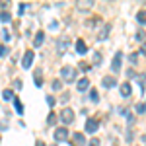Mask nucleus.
Returning a JSON list of instances; mask_svg holds the SVG:
<instances>
[{"label":"nucleus","instance_id":"10","mask_svg":"<svg viewBox=\"0 0 146 146\" xmlns=\"http://www.w3.org/2000/svg\"><path fill=\"white\" fill-rule=\"evenodd\" d=\"M119 92H121V96H123V98H129V96H131V84H129V82H125V84H121V88H119Z\"/></svg>","mask_w":146,"mask_h":146},{"label":"nucleus","instance_id":"3","mask_svg":"<svg viewBox=\"0 0 146 146\" xmlns=\"http://www.w3.org/2000/svg\"><path fill=\"white\" fill-rule=\"evenodd\" d=\"M68 138V129L66 127H58L55 129V140L56 142H62V140H66Z\"/></svg>","mask_w":146,"mask_h":146},{"label":"nucleus","instance_id":"38","mask_svg":"<svg viewBox=\"0 0 146 146\" xmlns=\"http://www.w3.org/2000/svg\"><path fill=\"white\" fill-rule=\"evenodd\" d=\"M35 146H45V142H41V140H39V142H37Z\"/></svg>","mask_w":146,"mask_h":146},{"label":"nucleus","instance_id":"35","mask_svg":"<svg viewBox=\"0 0 146 146\" xmlns=\"http://www.w3.org/2000/svg\"><path fill=\"white\" fill-rule=\"evenodd\" d=\"M136 58H138L136 55H129V60H131V62H136Z\"/></svg>","mask_w":146,"mask_h":146},{"label":"nucleus","instance_id":"4","mask_svg":"<svg viewBox=\"0 0 146 146\" xmlns=\"http://www.w3.org/2000/svg\"><path fill=\"white\" fill-rule=\"evenodd\" d=\"M60 119H62V123L64 125H68V123H72L74 121V111L72 109H62V113H60Z\"/></svg>","mask_w":146,"mask_h":146},{"label":"nucleus","instance_id":"37","mask_svg":"<svg viewBox=\"0 0 146 146\" xmlns=\"http://www.w3.org/2000/svg\"><path fill=\"white\" fill-rule=\"evenodd\" d=\"M140 53H142V55H146V41L142 43V49H140Z\"/></svg>","mask_w":146,"mask_h":146},{"label":"nucleus","instance_id":"33","mask_svg":"<svg viewBox=\"0 0 146 146\" xmlns=\"http://www.w3.org/2000/svg\"><path fill=\"white\" fill-rule=\"evenodd\" d=\"M80 68H82V70H86V72H88V70H90V64H86V62H80Z\"/></svg>","mask_w":146,"mask_h":146},{"label":"nucleus","instance_id":"12","mask_svg":"<svg viewBox=\"0 0 146 146\" xmlns=\"http://www.w3.org/2000/svg\"><path fill=\"white\" fill-rule=\"evenodd\" d=\"M72 140H74L76 144H86V136L82 135V133H74V135H72Z\"/></svg>","mask_w":146,"mask_h":146},{"label":"nucleus","instance_id":"31","mask_svg":"<svg viewBox=\"0 0 146 146\" xmlns=\"http://www.w3.org/2000/svg\"><path fill=\"white\" fill-rule=\"evenodd\" d=\"M88 144H90V146H100V140H98V138H92Z\"/></svg>","mask_w":146,"mask_h":146},{"label":"nucleus","instance_id":"39","mask_svg":"<svg viewBox=\"0 0 146 146\" xmlns=\"http://www.w3.org/2000/svg\"><path fill=\"white\" fill-rule=\"evenodd\" d=\"M53 146H56V144H53Z\"/></svg>","mask_w":146,"mask_h":146},{"label":"nucleus","instance_id":"30","mask_svg":"<svg viewBox=\"0 0 146 146\" xmlns=\"http://www.w3.org/2000/svg\"><path fill=\"white\" fill-rule=\"evenodd\" d=\"M47 103L53 107V105H55V98H53V96H47Z\"/></svg>","mask_w":146,"mask_h":146},{"label":"nucleus","instance_id":"1","mask_svg":"<svg viewBox=\"0 0 146 146\" xmlns=\"http://www.w3.org/2000/svg\"><path fill=\"white\" fill-rule=\"evenodd\" d=\"M60 76H62L64 82L70 84V82H74V78H76V70H74L72 66H62L60 68Z\"/></svg>","mask_w":146,"mask_h":146},{"label":"nucleus","instance_id":"9","mask_svg":"<svg viewBox=\"0 0 146 146\" xmlns=\"http://www.w3.org/2000/svg\"><path fill=\"white\" fill-rule=\"evenodd\" d=\"M76 51H78V55H84V53L88 51V47H86V41H84V39H78V41H76Z\"/></svg>","mask_w":146,"mask_h":146},{"label":"nucleus","instance_id":"29","mask_svg":"<svg viewBox=\"0 0 146 146\" xmlns=\"http://www.w3.org/2000/svg\"><path fill=\"white\" fill-rule=\"evenodd\" d=\"M60 88H62V84H60L58 80H55V82H53V90H60Z\"/></svg>","mask_w":146,"mask_h":146},{"label":"nucleus","instance_id":"7","mask_svg":"<svg viewBox=\"0 0 146 146\" xmlns=\"http://www.w3.org/2000/svg\"><path fill=\"white\" fill-rule=\"evenodd\" d=\"M76 88H78L80 92H86L88 88H90V80L88 78H80L78 82H76Z\"/></svg>","mask_w":146,"mask_h":146},{"label":"nucleus","instance_id":"8","mask_svg":"<svg viewBox=\"0 0 146 146\" xmlns=\"http://www.w3.org/2000/svg\"><path fill=\"white\" fill-rule=\"evenodd\" d=\"M121 58H123V55H121V53H117V55L113 56V64H111V68L115 70V72L121 68Z\"/></svg>","mask_w":146,"mask_h":146},{"label":"nucleus","instance_id":"24","mask_svg":"<svg viewBox=\"0 0 146 146\" xmlns=\"http://www.w3.org/2000/svg\"><path fill=\"white\" fill-rule=\"evenodd\" d=\"M2 22H4V23H6V22H10V14H8L6 10L2 12Z\"/></svg>","mask_w":146,"mask_h":146},{"label":"nucleus","instance_id":"18","mask_svg":"<svg viewBox=\"0 0 146 146\" xmlns=\"http://www.w3.org/2000/svg\"><path fill=\"white\" fill-rule=\"evenodd\" d=\"M47 125H49V127L56 125V115H55V111H51V113H49V117H47Z\"/></svg>","mask_w":146,"mask_h":146},{"label":"nucleus","instance_id":"32","mask_svg":"<svg viewBox=\"0 0 146 146\" xmlns=\"http://www.w3.org/2000/svg\"><path fill=\"white\" fill-rule=\"evenodd\" d=\"M0 55H2V58L8 55V49H6V45H2V51H0Z\"/></svg>","mask_w":146,"mask_h":146},{"label":"nucleus","instance_id":"25","mask_svg":"<svg viewBox=\"0 0 146 146\" xmlns=\"http://www.w3.org/2000/svg\"><path fill=\"white\" fill-rule=\"evenodd\" d=\"M2 39H4V41H10V33H8V29H2Z\"/></svg>","mask_w":146,"mask_h":146},{"label":"nucleus","instance_id":"16","mask_svg":"<svg viewBox=\"0 0 146 146\" xmlns=\"http://www.w3.org/2000/svg\"><path fill=\"white\" fill-rule=\"evenodd\" d=\"M92 6H94V2H78V4H76V8H78L80 12L88 10V8H92Z\"/></svg>","mask_w":146,"mask_h":146},{"label":"nucleus","instance_id":"26","mask_svg":"<svg viewBox=\"0 0 146 146\" xmlns=\"http://www.w3.org/2000/svg\"><path fill=\"white\" fill-rule=\"evenodd\" d=\"M144 74H138V84H140V88H142V90H144Z\"/></svg>","mask_w":146,"mask_h":146},{"label":"nucleus","instance_id":"5","mask_svg":"<svg viewBox=\"0 0 146 146\" xmlns=\"http://www.w3.org/2000/svg\"><path fill=\"white\" fill-rule=\"evenodd\" d=\"M33 51H25V55H23V60H22V64L23 68H29L31 64H33Z\"/></svg>","mask_w":146,"mask_h":146},{"label":"nucleus","instance_id":"27","mask_svg":"<svg viewBox=\"0 0 146 146\" xmlns=\"http://www.w3.org/2000/svg\"><path fill=\"white\" fill-rule=\"evenodd\" d=\"M144 37H146V33L142 31V29H140V31H136V39H138V41H142Z\"/></svg>","mask_w":146,"mask_h":146},{"label":"nucleus","instance_id":"34","mask_svg":"<svg viewBox=\"0 0 146 146\" xmlns=\"http://www.w3.org/2000/svg\"><path fill=\"white\" fill-rule=\"evenodd\" d=\"M14 88L20 90V88H22V82H20V80H14Z\"/></svg>","mask_w":146,"mask_h":146},{"label":"nucleus","instance_id":"22","mask_svg":"<svg viewBox=\"0 0 146 146\" xmlns=\"http://www.w3.org/2000/svg\"><path fill=\"white\" fill-rule=\"evenodd\" d=\"M136 111L138 113H146V103H138V105H136Z\"/></svg>","mask_w":146,"mask_h":146},{"label":"nucleus","instance_id":"2","mask_svg":"<svg viewBox=\"0 0 146 146\" xmlns=\"http://www.w3.org/2000/svg\"><path fill=\"white\" fill-rule=\"evenodd\" d=\"M68 45H70V37H68V35H60V37H58V41H56V53H58V55H62V53L66 51Z\"/></svg>","mask_w":146,"mask_h":146},{"label":"nucleus","instance_id":"17","mask_svg":"<svg viewBox=\"0 0 146 146\" xmlns=\"http://www.w3.org/2000/svg\"><path fill=\"white\" fill-rule=\"evenodd\" d=\"M136 22H138V23H142V25L146 23V10H140L138 14H136Z\"/></svg>","mask_w":146,"mask_h":146},{"label":"nucleus","instance_id":"21","mask_svg":"<svg viewBox=\"0 0 146 146\" xmlns=\"http://www.w3.org/2000/svg\"><path fill=\"white\" fill-rule=\"evenodd\" d=\"M90 100H92V101H98V100H100V96H98V90H90Z\"/></svg>","mask_w":146,"mask_h":146},{"label":"nucleus","instance_id":"15","mask_svg":"<svg viewBox=\"0 0 146 146\" xmlns=\"http://www.w3.org/2000/svg\"><path fill=\"white\" fill-rule=\"evenodd\" d=\"M43 41H45V33H43V31H39V33L35 35V39H33V45H35V47H39L41 43H43Z\"/></svg>","mask_w":146,"mask_h":146},{"label":"nucleus","instance_id":"6","mask_svg":"<svg viewBox=\"0 0 146 146\" xmlns=\"http://www.w3.org/2000/svg\"><path fill=\"white\" fill-rule=\"evenodd\" d=\"M98 127H100V121L98 119H88L86 121V133H96Z\"/></svg>","mask_w":146,"mask_h":146},{"label":"nucleus","instance_id":"19","mask_svg":"<svg viewBox=\"0 0 146 146\" xmlns=\"http://www.w3.org/2000/svg\"><path fill=\"white\" fill-rule=\"evenodd\" d=\"M2 100H4V101H8V100H16V98H14L12 90H4V92H2Z\"/></svg>","mask_w":146,"mask_h":146},{"label":"nucleus","instance_id":"36","mask_svg":"<svg viewBox=\"0 0 146 146\" xmlns=\"http://www.w3.org/2000/svg\"><path fill=\"white\" fill-rule=\"evenodd\" d=\"M18 10H20V14H23V12H25V4H20V8H18Z\"/></svg>","mask_w":146,"mask_h":146},{"label":"nucleus","instance_id":"11","mask_svg":"<svg viewBox=\"0 0 146 146\" xmlns=\"http://www.w3.org/2000/svg\"><path fill=\"white\" fill-rule=\"evenodd\" d=\"M101 84H103L105 88H113V86L117 84V80H115V78H111V76H105V78L101 80Z\"/></svg>","mask_w":146,"mask_h":146},{"label":"nucleus","instance_id":"13","mask_svg":"<svg viewBox=\"0 0 146 146\" xmlns=\"http://www.w3.org/2000/svg\"><path fill=\"white\" fill-rule=\"evenodd\" d=\"M14 107H16V113H20V115H23V103L20 98H16L14 100Z\"/></svg>","mask_w":146,"mask_h":146},{"label":"nucleus","instance_id":"14","mask_svg":"<svg viewBox=\"0 0 146 146\" xmlns=\"http://www.w3.org/2000/svg\"><path fill=\"white\" fill-rule=\"evenodd\" d=\"M109 29H111V23H105V25H103V29L100 31V35H98V39H105L107 33H109Z\"/></svg>","mask_w":146,"mask_h":146},{"label":"nucleus","instance_id":"28","mask_svg":"<svg viewBox=\"0 0 146 146\" xmlns=\"http://www.w3.org/2000/svg\"><path fill=\"white\" fill-rule=\"evenodd\" d=\"M101 60V53H94V64H98Z\"/></svg>","mask_w":146,"mask_h":146},{"label":"nucleus","instance_id":"20","mask_svg":"<svg viewBox=\"0 0 146 146\" xmlns=\"http://www.w3.org/2000/svg\"><path fill=\"white\" fill-rule=\"evenodd\" d=\"M101 20L100 18H98V16H94V18H90V20H88V22H86V25H88V27H94V25H96V23H100Z\"/></svg>","mask_w":146,"mask_h":146},{"label":"nucleus","instance_id":"23","mask_svg":"<svg viewBox=\"0 0 146 146\" xmlns=\"http://www.w3.org/2000/svg\"><path fill=\"white\" fill-rule=\"evenodd\" d=\"M35 86H43V80H41V74L39 72L35 74Z\"/></svg>","mask_w":146,"mask_h":146}]
</instances>
